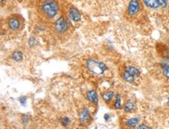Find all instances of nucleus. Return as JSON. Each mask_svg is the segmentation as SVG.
<instances>
[{"instance_id":"obj_1","label":"nucleus","mask_w":169,"mask_h":129,"mask_svg":"<svg viewBox=\"0 0 169 129\" xmlns=\"http://www.w3.org/2000/svg\"><path fill=\"white\" fill-rule=\"evenodd\" d=\"M40 12L45 18L54 19L59 12V4L57 0H42L40 4Z\"/></svg>"},{"instance_id":"obj_2","label":"nucleus","mask_w":169,"mask_h":129,"mask_svg":"<svg viewBox=\"0 0 169 129\" xmlns=\"http://www.w3.org/2000/svg\"><path fill=\"white\" fill-rule=\"evenodd\" d=\"M86 65L87 69L94 75H102L107 69V67L103 62L90 58L86 61Z\"/></svg>"},{"instance_id":"obj_3","label":"nucleus","mask_w":169,"mask_h":129,"mask_svg":"<svg viewBox=\"0 0 169 129\" xmlns=\"http://www.w3.org/2000/svg\"><path fill=\"white\" fill-rule=\"evenodd\" d=\"M142 4L140 0H130L126 8V13L130 17H135L141 11Z\"/></svg>"},{"instance_id":"obj_4","label":"nucleus","mask_w":169,"mask_h":129,"mask_svg":"<svg viewBox=\"0 0 169 129\" xmlns=\"http://www.w3.org/2000/svg\"><path fill=\"white\" fill-rule=\"evenodd\" d=\"M69 23L63 16L58 17L54 23V29L58 34H63L67 30Z\"/></svg>"},{"instance_id":"obj_5","label":"nucleus","mask_w":169,"mask_h":129,"mask_svg":"<svg viewBox=\"0 0 169 129\" xmlns=\"http://www.w3.org/2000/svg\"><path fill=\"white\" fill-rule=\"evenodd\" d=\"M68 17L74 22L78 23L81 20V14L77 8L71 6L68 9Z\"/></svg>"},{"instance_id":"obj_6","label":"nucleus","mask_w":169,"mask_h":129,"mask_svg":"<svg viewBox=\"0 0 169 129\" xmlns=\"http://www.w3.org/2000/svg\"><path fill=\"white\" fill-rule=\"evenodd\" d=\"M7 24L9 28L13 31L19 30L21 26V22L20 19L17 17H11L8 19Z\"/></svg>"},{"instance_id":"obj_7","label":"nucleus","mask_w":169,"mask_h":129,"mask_svg":"<svg viewBox=\"0 0 169 129\" xmlns=\"http://www.w3.org/2000/svg\"><path fill=\"white\" fill-rule=\"evenodd\" d=\"M79 119L80 122L83 124L89 123L91 119V115L90 113L86 108H83L80 111L79 113Z\"/></svg>"},{"instance_id":"obj_8","label":"nucleus","mask_w":169,"mask_h":129,"mask_svg":"<svg viewBox=\"0 0 169 129\" xmlns=\"http://www.w3.org/2000/svg\"><path fill=\"white\" fill-rule=\"evenodd\" d=\"M86 98L89 100V102L97 104L98 103V94L95 90H90L86 94Z\"/></svg>"},{"instance_id":"obj_9","label":"nucleus","mask_w":169,"mask_h":129,"mask_svg":"<svg viewBox=\"0 0 169 129\" xmlns=\"http://www.w3.org/2000/svg\"><path fill=\"white\" fill-rule=\"evenodd\" d=\"M142 2L147 8H150L152 10H157L160 7L158 0H142Z\"/></svg>"},{"instance_id":"obj_10","label":"nucleus","mask_w":169,"mask_h":129,"mask_svg":"<svg viewBox=\"0 0 169 129\" xmlns=\"http://www.w3.org/2000/svg\"><path fill=\"white\" fill-rule=\"evenodd\" d=\"M139 124V118H129L126 121L125 124L129 127H137L138 124Z\"/></svg>"},{"instance_id":"obj_11","label":"nucleus","mask_w":169,"mask_h":129,"mask_svg":"<svg viewBox=\"0 0 169 129\" xmlns=\"http://www.w3.org/2000/svg\"><path fill=\"white\" fill-rule=\"evenodd\" d=\"M122 79H124L126 82H129V83H133L136 80V77L135 75H132L131 73H130L126 70H124V72H122Z\"/></svg>"},{"instance_id":"obj_12","label":"nucleus","mask_w":169,"mask_h":129,"mask_svg":"<svg viewBox=\"0 0 169 129\" xmlns=\"http://www.w3.org/2000/svg\"><path fill=\"white\" fill-rule=\"evenodd\" d=\"M135 109V103L132 100H128L124 104L123 107V110L126 113H130L132 111H133V110Z\"/></svg>"},{"instance_id":"obj_13","label":"nucleus","mask_w":169,"mask_h":129,"mask_svg":"<svg viewBox=\"0 0 169 129\" xmlns=\"http://www.w3.org/2000/svg\"><path fill=\"white\" fill-rule=\"evenodd\" d=\"M125 70H126V71H128L130 73H131L132 75H135V76H139L140 75V71H139V69H138L137 68L134 67V66H126V68H125Z\"/></svg>"},{"instance_id":"obj_14","label":"nucleus","mask_w":169,"mask_h":129,"mask_svg":"<svg viewBox=\"0 0 169 129\" xmlns=\"http://www.w3.org/2000/svg\"><path fill=\"white\" fill-rule=\"evenodd\" d=\"M114 97H115V94L113 91H107L102 94V99L106 102L112 100Z\"/></svg>"},{"instance_id":"obj_15","label":"nucleus","mask_w":169,"mask_h":129,"mask_svg":"<svg viewBox=\"0 0 169 129\" xmlns=\"http://www.w3.org/2000/svg\"><path fill=\"white\" fill-rule=\"evenodd\" d=\"M23 53L20 51H15L12 54V59L15 62H20L23 60Z\"/></svg>"},{"instance_id":"obj_16","label":"nucleus","mask_w":169,"mask_h":129,"mask_svg":"<svg viewBox=\"0 0 169 129\" xmlns=\"http://www.w3.org/2000/svg\"><path fill=\"white\" fill-rule=\"evenodd\" d=\"M114 107L116 110H120L122 108V99H121V96L119 94H117L115 97V100L114 103Z\"/></svg>"},{"instance_id":"obj_17","label":"nucleus","mask_w":169,"mask_h":129,"mask_svg":"<svg viewBox=\"0 0 169 129\" xmlns=\"http://www.w3.org/2000/svg\"><path fill=\"white\" fill-rule=\"evenodd\" d=\"M162 73H163L164 76L165 77L166 79H169V66H166V67H162Z\"/></svg>"},{"instance_id":"obj_18","label":"nucleus","mask_w":169,"mask_h":129,"mask_svg":"<svg viewBox=\"0 0 169 129\" xmlns=\"http://www.w3.org/2000/svg\"><path fill=\"white\" fill-rule=\"evenodd\" d=\"M60 121H61V124H62L64 127H66V126H68V124H70V120L68 117H64V118H61Z\"/></svg>"},{"instance_id":"obj_19","label":"nucleus","mask_w":169,"mask_h":129,"mask_svg":"<svg viewBox=\"0 0 169 129\" xmlns=\"http://www.w3.org/2000/svg\"><path fill=\"white\" fill-rule=\"evenodd\" d=\"M158 3L160 5V7L165 9L168 6V0H158Z\"/></svg>"},{"instance_id":"obj_20","label":"nucleus","mask_w":169,"mask_h":129,"mask_svg":"<svg viewBox=\"0 0 169 129\" xmlns=\"http://www.w3.org/2000/svg\"><path fill=\"white\" fill-rule=\"evenodd\" d=\"M19 100L21 104H25L27 103V98L26 97H21L19 98Z\"/></svg>"},{"instance_id":"obj_21","label":"nucleus","mask_w":169,"mask_h":129,"mask_svg":"<svg viewBox=\"0 0 169 129\" xmlns=\"http://www.w3.org/2000/svg\"><path fill=\"white\" fill-rule=\"evenodd\" d=\"M137 128H139V129L150 128V126H148V125H146V124H139V125L137 126Z\"/></svg>"},{"instance_id":"obj_22","label":"nucleus","mask_w":169,"mask_h":129,"mask_svg":"<svg viewBox=\"0 0 169 129\" xmlns=\"http://www.w3.org/2000/svg\"><path fill=\"white\" fill-rule=\"evenodd\" d=\"M28 44H29V45H30V46H33V45L35 44V38H33V37H32V38H30V39H29Z\"/></svg>"},{"instance_id":"obj_23","label":"nucleus","mask_w":169,"mask_h":129,"mask_svg":"<svg viewBox=\"0 0 169 129\" xmlns=\"http://www.w3.org/2000/svg\"><path fill=\"white\" fill-rule=\"evenodd\" d=\"M104 118H105V120L106 121H108L109 119H110V115L108 114H105V115H104Z\"/></svg>"},{"instance_id":"obj_24","label":"nucleus","mask_w":169,"mask_h":129,"mask_svg":"<svg viewBox=\"0 0 169 129\" xmlns=\"http://www.w3.org/2000/svg\"><path fill=\"white\" fill-rule=\"evenodd\" d=\"M167 107H169V95H168V97H167Z\"/></svg>"},{"instance_id":"obj_25","label":"nucleus","mask_w":169,"mask_h":129,"mask_svg":"<svg viewBox=\"0 0 169 129\" xmlns=\"http://www.w3.org/2000/svg\"><path fill=\"white\" fill-rule=\"evenodd\" d=\"M4 1H5V0H1V4H2H2H3Z\"/></svg>"},{"instance_id":"obj_26","label":"nucleus","mask_w":169,"mask_h":129,"mask_svg":"<svg viewBox=\"0 0 169 129\" xmlns=\"http://www.w3.org/2000/svg\"><path fill=\"white\" fill-rule=\"evenodd\" d=\"M168 45H169V41H168Z\"/></svg>"}]
</instances>
